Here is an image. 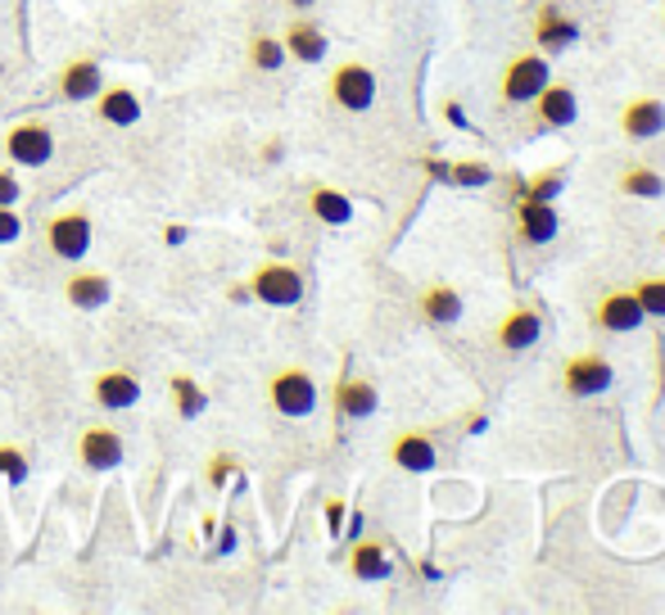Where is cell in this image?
<instances>
[{"label": "cell", "mask_w": 665, "mask_h": 615, "mask_svg": "<svg viewBox=\"0 0 665 615\" xmlns=\"http://www.w3.org/2000/svg\"><path fill=\"white\" fill-rule=\"evenodd\" d=\"M245 290L267 308H295V304H304V272L285 258H267L250 272Z\"/></svg>", "instance_id": "cell-1"}, {"label": "cell", "mask_w": 665, "mask_h": 615, "mask_svg": "<svg viewBox=\"0 0 665 615\" xmlns=\"http://www.w3.org/2000/svg\"><path fill=\"white\" fill-rule=\"evenodd\" d=\"M267 403L272 412L281 416H291V421H304L317 412V381H313V371L304 367H281L267 375Z\"/></svg>", "instance_id": "cell-2"}, {"label": "cell", "mask_w": 665, "mask_h": 615, "mask_svg": "<svg viewBox=\"0 0 665 615\" xmlns=\"http://www.w3.org/2000/svg\"><path fill=\"white\" fill-rule=\"evenodd\" d=\"M552 82V68H548V60L539 55V51H520L507 68H503V82H498V91H503V100L507 105H530L539 91Z\"/></svg>", "instance_id": "cell-3"}, {"label": "cell", "mask_w": 665, "mask_h": 615, "mask_svg": "<svg viewBox=\"0 0 665 615\" xmlns=\"http://www.w3.org/2000/svg\"><path fill=\"white\" fill-rule=\"evenodd\" d=\"M330 100H336L345 114H367L376 105V73L362 60H345L330 73Z\"/></svg>", "instance_id": "cell-4"}, {"label": "cell", "mask_w": 665, "mask_h": 615, "mask_svg": "<svg viewBox=\"0 0 665 615\" xmlns=\"http://www.w3.org/2000/svg\"><path fill=\"white\" fill-rule=\"evenodd\" d=\"M6 159H14L19 168H45L55 159V131L41 118H23L6 131Z\"/></svg>", "instance_id": "cell-5"}, {"label": "cell", "mask_w": 665, "mask_h": 615, "mask_svg": "<svg viewBox=\"0 0 665 615\" xmlns=\"http://www.w3.org/2000/svg\"><path fill=\"white\" fill-rule=\"evenodd\" d=\"M45 245L64 263H82L91 254V213L86 209H64L45 222Z\"/></svg>", "instance_id": "cell-6"}, {"label": "cell", "mask_w": 665, "mask_h": 615, "mask_svg": "<svg viewBox=\"0 0 665 615\" xmlns=\"http://www.w3.org/2000/svg\"><path fill=\"white\" fill-rule=\"evenodd\" d=\"M615 385V367L602 353H576L561 367V390L570 399H598Z\"/></svg>", "instance_id": "cell-7"}, {"label": "cell", "mask_w": 665, "mask_h": 615, "mask_svg": "<svg viewBox=\"0 0 665 615\" xmlns=\"http://www.w3.org/2000/svg\"><path fill=\"white\" fill-rule=\"evenodd\" d=\"M598 330H606V336H630V330H638L647 317L634 299V290H611L593 304V317H589Z\"/></svg>", "instance_id": "cell-8"}, {"label": "cell", "mask_w": 665, "mask_h": 615, "mask_svg": "<svg viewBox=\"0 0 665 615\" xmlns=\"http://www.w3.org/2000/svg\"><path fill=\"white\" fill-rule=\"evenodd\" d=\"M530 105H535V123H539V131L570 127V123L580 118V96H576V86H570V82H548Z\"/></svg>", "instance_id": "cell-9"}, {"label": "cell", "mask_w": 665, "mask_h": 615, "mask_svg": "<svg viewBox=\"0 0 665 615\" xmlns=\"http://www.w3.org/2000/svg\"><path fill=\"white\" fill-rule=\"evenodd\" d=\"M91 399H95V407H105V412H127V407H136V403H140L136 371H127V367H105V371L91 381Z\"/></svg>", "instance_id": "cell-10"}, {"label": "cell", "mask_w": 665, "mask_h": 615, "mask_svg": "<svg viewBox=\"0 0 665 615\" xmlns=\"http://www.w3.org/2000/svg\"><path fill=\"white\" fill-rule=\"evenodd\" d=\"M123 435L114 431V425H86L82 439H77V462L86 470H114L123 466Z\"/></svg>", "instance_id": "cell-11"}, {"label": "cell", "mask_w": 665, "mask_h": 615, "mask_svg": "<svg viewBox=\"0 0 665 615\" xmlns=\"http://www.w3.org/2000/svg\"><path fill=\"white\" fill-rule=\"evenodd\" d=\"M557 231H561L557 204H548V200H526V195L516 200V235H520L526 245H548V241H557Z\"/></svg>", "instance_id": "cell-12"}, {"label": "cell", "mask_w": 665, "mask_h": 615, "mask_svg": "<svg viewBox=\"0 0 665 615\" xmlns=\"http://www.w3.org/2000/svg\"><path fill=\"white\" fill-rule=\"evenodd\" d=\"M60 100H68V105H82V100H95L101 96V86H105V73H101V60H91V55H82V60H68L64 68H60Z\"/></svg>", "instance_id": "cell-13"}, {"label": "cell", "mask_w": 665, "mask_h": 615, "mask_svg": "<svg viewBox=\"0 0 665 615\" xmlns=\"http://www.w3.org/2000/svg\"><path fill=\"white\" fill-rule=\"evenodd\" d=\"M539 336H543V317L530 304L507 308V317L498 321V349L507 353H526L530 344H539Z\"/></svg>", "instance_id": "cell-14"}, {"label": "cell", "mask_w": 665, "mask_h": 615, "mask_svg": "<svg viewBox=\"0 0 665 615\" xmlns=\"http://www.w3.org/2000/svg\"><path fill=\"white\" fill-rule=\"evenodd\" d=\"M91 105H95V118L109 123V127H123V131H127V127L140 123V96H136L131 86H123V82H105L101 96H95Z\"/></svg>", "instance_id": "cell-15"}, {"label": "cell", "mask_w": 665, "mask_h": 615, "mask_svg": "<svg viewBox=\"0 0 665 615\" xmlns=\"http://www.w3.org/2000/svg\"><path fill=\"white\" fill-rule=\"evenodd\" d=\"M580 41V23L570 19L561 6H539L535 10V45L539 51H566V45H576Z\"/></svg>", "instance_id": "cell-16"}, {"label": "cell", "mask_w": 665, "mask_h": 615, "mask_svg": "<svg viewBox=\"0 0 665 615\" xmlns=\"http://www.w3.org/2000/svg\"><path fill=\"white\" fill-rule=\"evenodd\" d=\"M621 131H625L630 140H656V136H665V105H661L656 96H634V100H625V109H621Z\"/></svg>", "instance_id": "cell-17"}, {"label": "cell", "mask_w": 665, "mask_h": 615, "mask_svg": "<svg viewBox=\"0 0 665 615\" xmlns=\"http://www.w3.org/2000/svg\"><path fill=\"white\" fill-rule=\"evenodd\" d=\"M330 403H336V412H340L345 421H367V416H376L380 394H376L371 381H362V375H340V381H336V394H330Z\"/></svg>", "instance_id": "cell-18"}, {"label": "cell", "mask_w": 665, "mask_h": 615, "mask_svg": "<svg viewBox=\"0 0 665 615\" xmlns=\"http://www.w3.org/2000/svg\"><path fill=\"white\" fill-rule=\"evenodd\" d=\"M390 462H394L399 470H412V476H425V470H435L440 453H435V439H431V435L403 431V435H394V444H390Z\"/></svg>", "instance_id": "cell-19"}, {"label": "cell", "mask_w": 665, "mask_h": 615, "mask_svg": "<svg viewBox=\"0 0 665 615\" xmlns=\"http://www.w3.org/2000/svg\"><path fill=\"white\" fill-rule=\"evenodd\" d=\"M114 295V280L105 272H73L64 280V299L77 308V312H101Z\"/></svg>", "instance_id": "cell-20"}, {"label": "cell", "mask_w": 665, "mask_h": 615, "mask_svg": "<svg viewBox=\"0 0 665 615\" xmlns=\"http://www.w3.org/2000/svg\"><path fill=\"white\" fill-rule=\"evenodd\" d=\"M281 45H285V55L299 60V64H321V60H326V51H330L326 32H321L313 19H291V28H285Z\"/></svg>", "instance_id": "cell-21"}, {"label": "cell", "mask_w": 665, "mask_h": 615, "mask_svg": "<svg viewBox=\"0 0 665 615\" xmlns=\"http://www.w3.org/2000/svg\"><path fill=\"white\" fill-rule=\"evenodd\" d=\"M349 575L362 580V584H380V580H390L394 575V561L386 552V543H376V539H362L349 548Z\"/></svg>", "instance_id": "cell-22"}, {"label": "cell", "mask_w": 665, "mask_h": 615, "mask_svg": "<svg viewBox=\"0 0 665 615\" xmlns=\"http://www.w3.org/2000/svg\"><path fill=\"white\" fill-rule=\"evenodd\" d=\"M308 213L321 222V226H349L353 222V200L336 185H313L308 191Z\"/></svg>", "instance_id": "cell-23"}, {"label": "cell", "mask_w": 665, "mask_h": 615, "mask_svg": "<svg viewBox=\"0 0 665 615\" xmlns=\"http://www.w3.org/2000/svg\"><path fill=\"white\" fill-rule=\"evenodd\" d=\"M421 317L431 321V326H453L462 317V295L453 286H444V280H435V286H425L421 299H416Z\"/></svg>", "instance_id": "cell-24"}, {"label": "cell", "mask_w": 665, "mask_h": 615, "mask_svg": "<svg viewBox=\"0 0 665 615\" xmlns=\"http://www.w3.org/2000/svg\"><path fill=\"white\" fill-rule=\"evenodd\" d=\"M168 394H172V407H177L181 421H196V416H204V407H209L204 385L196 381V375H186V371L168 375Z\"/></svg>", "instance_id": "cell-25"}, {"label": "cell", "mask_w": 665, "mask_h": 615, "mask_svg": "<svg viewBox=\"0 0 665 615\" xmlns=\"http://www.w3.org/2000/svg\"><path fill=\"white\" fill-rule=\"evenodd\" d=\"M615 185H621L625 195H634V200H661V195H665V177H661L656 168H647V163L625 168Z\"/></svg>", "instance_id": "cell-26"}, {"label": "cell", "mask_w": 665, "mask_h": 615, "mask_svg": "<svg viewBox=\"0 0 665 615\" xmlns=\"http://www.w3.org/2000/svg\"><path fill=\"white\" fill-rule=\"evenodd\" d=\"M285 60V45L276 41V36H250V68H258V73H276Z\"/></svg>", "instance_id": "cell-27"}, {"label": "cell", "mask_w": 665, "mask_h": 615, "mask_svg": "<svg viewBox=\"0 0 665 615\" xmlns=\"http://www.w3.org/2000/svg\"><path fill=\"white\" fill-rule=\"evenodd\" d=\"M561 185H566V172L561 168H543V172H535L526 185H520V195H526V200H557L561 195Z\"/></svg>", "instance_id": "cell-28"}, {"label": "cell", "mask_w": 665, "mask_h": 615, "mask_svg": "<svg viewBox=\"0 0 665 615\" xmlns=\"http://www.w3.org/2000/svg\"><path fill=\"white\" fill-rule=\"evenodd\" d=\"M28 470H32V462L19 444H0V485H23Z\"/></svg>", "instance_id": "cell-29"}, {"label": "cell", "mask_w": 665, "mask_h": 615, "mask_svg": "<svg viewBox=\"0 0 665 615\" xmlns=\"http://www.w3.org/2000/svg\"><path fill=\"white\" fill-rule=\"evenodd\" d=\"M634 299H638L643 317H665V276H643L634 286Z\"/></svg>", "instance_id": "cell-30"}, {"label": "cell", "mask_w": 665, "mask_h": 615, "mask_svg": "<svg viewBox=\"0 0 665 615\" xmlns=\"http://www.w3.org/2000/svg\"><path fill=\"white\" fill-rule=\"evenodd\" d=\"M489 177H494V172H489L485 163H453V168H448V181H453V185H485Z\"/></svg>", "instance_id": "cell-31"}, {"label": "cell", "mask_w": 665, "mask_h": 615, "mask_svg": "<svg viewBox=\"0 0 665 615\" xmlns=\"http://www.w3.org/2000/svg\"><path fill=\"white\" fill-rule=\"evenodd\" d=\"M19 235H23V222H19L14 204H10V209H0V245H14Z\"/></svg>", "instance_id": "cell-32"}, {"label": "cell", "mask_w": 665, "mask_h": 615, "mask_svg": "<svg viewBox=\"0 0 665 615\" xmlns=\"http://www.w3.org/2000/svg\"><path fill=\"white\" fill-rule=\"evenodd\" d=\"M19 195H23V185H19V177H14L10 168H0V209H10V204H19Z\"/></svg>", "instance_id": "cell-33"}, {"label": "cell", "mask_w": 665, "mask_h": 615, "mask_svg": "<svg viewBox=\"0 0 665 615\" xmlns=\"http://www.w3.org/2000/svg\"><path fill=\"white\" fill-rule=\"evenodd\" d=\"M326 526H330V534H340V526H345V502L340 498L326 502Z\"/></svg>", "instance_id": "cell-34"}, {"label": "cell", "mask_w": 665, "mask_h": 615, "mask_svg": "<svg viewBox=\"0 0 665 615\" xmlns=\"http://www.w3.org/2000/svg\"><path fill=\"white\" fill-rule=\"evenodd\" d=\"M231 466H235L231 457H213V462H209V485H222V480H226V470H231Z\"/></svg>", "instance_id": "cell-35"}, {"label": "cell", "mask_w": 665, "mask_h": 615, "mask_svg": "<svg viewBox=\"0 0 665 615\" xmlns=\"http://www.w3.org/2000/svg\"><path fill=\"white\" fill-rule=\"evenodd\" d=\"M444 118H448L453 127H466V109H462L457 100H448V105H444Z\"/></svg>", "instance_id": "cell-36"}, {"label": "cell", "mask_w": 665, "mask_h": 615, "mask_svg": "<svg viewBox=\"0 0 665 615\" xmlns=\"http://www.w3.org/2000/svg\"><path fill=\"white\" fill-rule=\"evenodd\" d=\"M285 6H291V10H313L317 0H285Z\"/></svg>", "instance_id": "cell-37"}]
</instances>
